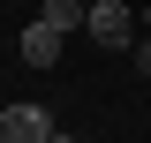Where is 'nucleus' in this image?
<instances>
[{
  "instance_id": "1",
  "label": "nucleus",
  "mask_w": 151,
  "mask_h": 143,
  "mask_svg": "<svg viewBox=\"0 0 151 143\" xmlns=\"http://www.w3.org/2000/svg\"><path fill=\"white\" fill-rule=\"evenodd\" d=\"M83 30H91L98 45H136V38H144V15H136L129 0H91V23H83Z\"/></svg>"
},
{
  "instance_id": "2",
  "label": "nucleus",
  "mask_w": 151,
  "mask_h": 143,
  "mask_svg": "<svg viewBox=\"0 0 151 143\" xmlns=\"http://www.w3.org/2000/svg\"><path fill=\"white\" fill-rule=\"evenodd\" d=\"M0 143H53L45 106H0Z\"/></svg>"
},
{
  "instance_id": "3",
  "label": "nucleus",
  "mask_w": 151,
  "mask_h": 143,
  "mask_svg": "<svg viewBox=\"0 0 151 143\" xmlns=\"http://www.w3.org/2000/svg\"><path fill=\"white\" fill-rule=\"evenodd\" d=\"M60 38H68V30H53V23L38 15L30 30L15 38V45H23V60H30V68H53V60H60Z\"/></svg>"
},
{
  "instance_id": "4",
  "label": "nucleus",
  "mask_w": 151,
  "mask_h": 143,
  "mask_svg": "<svg viewBox=\"0 0 151 143\" xmlns=\"http://www.w3.org/2000/svg\"><path fill=\"white\" fill-rule=\"evenodd\" d=\"M45 23L53 30H83L91 23V0H45Z\"/></svg>"
},
{
  "instance_id": "5",
  "label": "nucleus",
  "mask_w": 151,
  "mask_h": 143,
  "mask_svg": "<svg viewBox=\"0 0 151 143\" xmlns=\"http://www.w3.org/2000/svg\"><path fill=\"white\" fill-rule=\"evenodd\" d=\"M129 53H136V75H151V30H144V38H136Z\"/></svg>"
},
{
  "instance_id": "6",
  "label": "nucleus",
  "mask_w": 151,
  "mask_h": 143,
  "mask_svg": "<svg viewBox=\"0 0 151 143\" xmlns=\"http://www.w3.org/2000/svg\"><path fill=\"white\" fill-rule=\"evenodd\" d=\"M53 143H76V136H60V128H53Z\"/></svg>"
},
{
  "instance_id": "7",
  "label": "nucleus",
  "mask_w": 151,
  "mask_h": 143,
  "mask_svg": "<svg viewBox=\"0 0 151 143\" xmlns=\"http://www.w3.org/2000/svg\"><path fill=\"white\" fill-rule=\"evenodd\" d=\"M144 30H151V8H144Z\"/></svg>"
}]
</instances>
